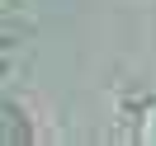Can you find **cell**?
<instances>
[{"mask_svg":"<svg viewBox=\"0 0 156 146\" xmlns=\"http://www.w3.org/2000/svg\"><path fill=\"white\" fill-rule=\"evenodd\" d=\"M0 118H5V146H14V141H19V146H29V141H33L29 123H24V113H19L14 104H5V108H0Z\"/></svg>","mask_w":156,"mask_h":146,"instance_id":"1","label":"cell"},{"mask_svg":"<svg viewBox=\"0 0 156 146\" xmlns=\"http://www.w3.org/2000/svg\"><path fill=\"white\" fill-rule=\"evenodd\" d=\"M133 137H137V146H156V99H151V104H142Z\"/></svg>","mask_w":156,"mask_h":146,"instance_id":"2","label":"cell"}]
</instances>
